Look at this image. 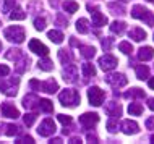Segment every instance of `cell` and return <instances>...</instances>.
I'll use <instances>...</instances> for the list:
<instances>
[{
  "instance_id": "1",
  "label": "cell",
  "mask_w": 154,
  "mask_h": 144,
  "mask_svg": "<svg viewBox=\"0 0 154 144\" xmlns=\"http://www.w3.org/2000/svg\"><path fill=\"white\" fill-rule=\"evenodd\" d=\"M59 100L65 107H76L80 104V94L76 89H65L59 94Z\"/></svg>"
},
{
  "instance_id": "2",
  "label": "cell",
  "mask_w": 154,
  "mask_h": 144,
  "mask_svg": "<svg viewBox=\"0 0 154 144\" xmlns=\"http://www.w3.org/2000/svg\"><path fill=\"white\" fill-rule=\"evenodd\" d=\"M131 16L136 18V20L144 21L146 24H149V26H154V15L148 10V8H144L143 5H135L133 7L131 8Z\"/></svg>"
},
{
  "instance_id": "3",
  "label": "cell",
  "mask_w": 154,
  "mask_h": 144,
  "mask_svg": "<svg viewBox=\"0 0 154 144\" xmlns=\"http://www.w3.org/2000/svg\"><path fill=\"white\" fill-rule=\"evenodd\" d=\"M3 36H5V39L11 40V42H16V44H21L24 40V38H26L24 29L21 26H10V28H7V29L3 31Z\"/></svg>"
},
{
  "instance_id": "4",
  "label": "cell",
  "mask_w": 154,
  "mask_h": 144,
  "mask_svg": "<svg viewBox=\"0 0 154 144\" xmlns=\"http://www.w3.org/2000/svg\"><path fill=\"white\" fill-rule=\"evenodd\" d=\"M88 99H89V104L91 105L99 107V105L104 104L106 92H104L101 88H97V86H93V88H89V91H88Z\"/></svg>"
},
{
  "instance_id": "5",
  "label": "cell",
  "mask_w": 154,
  "mask_h": 144,
  "mask_svg": "<svg viewBox=\"0 0 154 144\" xmlns=\"http://www.w3.org/2000/svg\"><path fill=\"white\" fill-rule=\"evenodd\" d=\"M18 83H20V78H11L8 81L0 80V91L10 97L16 96V92H18Z\"/></svg>"
},
{
  "instance_id": "6",
  "label": "cell",
  "mask_w": 154,
  "mask_h": 144,
  "mask_svg": "<svg viewBox=\"0 0 154 144\" xmlns=\"http://www.w3.org/2000/svg\"><path fill=\"white\" fill-rule=\"evenodd\" d=\"M106 83L110 84L114 89H119V88H123L128 81H127V78H125V75H122V73H112V75L106 76Z\"/></svg>"
},
{
  "instance_id": "7",
  "label": "cell",
  "mask_w": 154,
  "mask_h": 144,
  "mask_svg": "<svg viewBox=\"0 0 154 144\" xmlns=\"http://www.w3.org/2000/svg\"><path fill=\"white\" fill-rule=\"evenodd\" d=\"M55 130H57V126H55V123H54L52 118H45V120L39 125V128H37V133H39L41 136L47 138V136H51V134L55 133Z\"/></svg>"
},
{
  "instance_id": "8",
  "label": "cell",
  "mask_w": 154,
  "mask_h": 144,
  "mask_svg": "<svg viewBox=\"0 0 154 144\" xmlns=\"http://www.w3.org/2000/svg\"><path fill=\"white\" fill-rule=\"evenodd\" d=\"M99 65H101V68L104 70V71H112V70L119 65V62L114 55L106 53V55H102L101 58H99Z\"/></svg>"
},
{
  "instance_id": "9",
  "label": "cell",
  "mask_w": 154,
  "mask_h": 144,
  "mask_svg": "<svg viewBox=\"0 0 154 144\" xmlns=\"http://www.w3.org/2000/svg\"><path fill=\"white\" fill-rule=\"evenodd\" d=\"M97 122H99V115H97V113H89V112H86V113H83L81 117H80V125H81L85 130L93 128V125H96Z\"/></svg>"
},
{
  "instance_id": "10",
  "label": "cell",
  "mask_w": 154,
  "mask_h": 144,
  "mask_svg": "<svg viewBox=\"0 0 154 144\" xmlns=\"http://www.w3.org/2000/svg\"><path fill=\"white\" fill-rule=\"evenodd\" d=\"M0 112H2L3 117H7V118H18L20 117V112H18V109H16L15 105H11V104H8V102H3L2 105H0Z\"/></svg>"
},
{
  "instance_id": "11",
  "label": "cell",
  "mask_w": 154,
  "mask_h": 144,
  "mask_svg": "<svg viewBox=\"0 0 154 144\" xmlns=\"http://www.w3.org/2000/svg\"><path fill=\"white\" fill-rule=\"evenodd\" d=\"M29 50L37 53V55H41V57H45L49 53V49L45 47L41 40H37V39H31L29 40Z\"/></svg>"
},
{
  "instance_id": "12",
  "label": "cell",
  "mask_w": 154,
  "mask_h": 144,
  "mask_svg": "<svg viewBox=\"0 0 154 144\" xmlns=\"http://www.w3.org/2000/svg\"><path fill=\"white\" fill-rule=\"evenodd\" d=\"M76 73H78V68L75 67V65L72 63H68V65H65V68H63V80L65 81H68V83H73L75 81V78H76Z\"/></svg>"
},
{
  "instance_id": "13",
  "label": "cell",
  "mask_w": 154,
  "mask_h": 144,
  "mask_svg": "<svg viewBox=\"0 0 154 144\" xmlns=\"http://www.w3.org/2000/svg\"><path fill=\"white\" fill-rule=\"evenodd\" d=\"M39 89L44 92H47V94H54V92L59 91V84H57L55 80H47V81H44V83L39 84Z\"/></svg>"
},
{
  "instance_id": "14",
  "label": "cell",
  "mask_w": 154,
  "mask_h": 144,
  "mask_svg": "<svg viewBox=\"0 0 154 144\" xmlns=\"http://www.w3.org/2000/svg\"><path fill=\"white\" fill-rule=\"evenodd\" d=\"M138 130H140V126L136 122H131V120H123L122 122V131L125 134H136Z\"/></svg>"
},
{
  "instance_id": "15",
  "label": "cell",
  "mask_w": 154,
  "mask_h": 144,
  "mask_svg": "<svg viewBox=\"0 0 154 144\" xmlns=\"http://www.w3.org/2000/svg\"><path fill=\"white\" fill-rule=\"evenodd\" d=\"M106 113L109 115V117H122V107L120 104L117 102H109V104L106 105Z\"/></svg>"
},
{
  "instance_id": "16",
  "label": "cell",
  "mask_w": 154,
  "mask_h": 144,
  "mask_svg": "<svg viewBox=\"0 0 154 144\" xmlns=\"http://www.w3.org/2000/svg\"><path fill=\"white\" fill-rule=\"evenodd\" d=\"M37 105H39V97H37L36 94H28V96H24L23 107H26V109H37Z\"/></svg>"
},
{
  "instance_id": "17",
  "label": "cell",
  "mask_w": 154,
  "mask_h": 144,
  "mask_svg": "<svg viewBox=\"0 0 154 144\" xmlns=\"http://www.w3.org/2000/svg\"><path fill=\"white\" fill-rule=\"evenodd\" d=\"M128 36H130V39L136 40V42H141V40L146 39V32H144V29H141V28H131L130 32H128Z\"/></svg>"
},
{
  "instance_id": "18",
  "label": "cell",
  "mask_w": 154,
  "mask_h": 144,
  "mask_svg": "<svg viewBox=\"0 0 154 144\" xmlns=\"http://www.w3.org/2000/svg\"><path fill=\"white\" fill-rule=\"evenodd\" d=\"M152 57H154V49L149 47V46H144V47H141L140 50H138V58L143 60V62L151 60Z\"/></svg>"
},
{
  "instance_id": "19",
  "label": "cell",
  "mask_w": 154,
  "mask_h": 144,
  "mask_svg": "<svg viewBox=\"0 0 154 144\" xmlns=\"http://www.w3.org/2000/svg\"><path fill=\"white\" fill-rule=\"evenodd\" d=\"M93 24H94V26H97V28L106 26V24H107V18H106V15L99 13V11L93 13Z\"/></svg>"
},
{
  "instance_id": "20",
  "label": "cell",
  "mask_w": 154,
  "mask_h": 144,
  "mask_svg": "<svg viewBox=\"0 0 154 144\" xmlns=\"http://www.w3.org/2000/svg\"><path fill=\"white\" fill-rule=\"evenodd\" d=\"M37 107L45 113H52L54 112V104L49 100V99H39V105Z\"/></svg>"
},
{
  "instance_id": "21",
  "label": "cell",
  "mask_w": 154,
  "mask_h": 144,
  "mask_svg": "<svg viewBox=\"0 0 154 144\" xmlns=\"http://www.w3.org/2000/svg\"><path fill=\"white\" fill-rule=\"evenodd\" d=\"M47 36H49V39L52 40L54 44H62L63 42V34H62L60 31H57V29H52V31H49L47 32Z\"/></svg>"
},
{
  "instance_id": "22",
  "label": "cell",
  "mask_w": 154,
  "mask_h": 144,
  "mask_svg": "<svg viewBox=\"0 0 154 144\" xmlns=\"http://www.w3.org/2000/svg\"><path fill=\"white\" fill-rule=\"evenodd\" d=\"M76 29L78 32H81V34H88L89 32V21L86 18H81L76 21Z\"/></svg>"
},
{
  "instance_id": "23",
  "label": "cell",
  "mask_w": 154,
  "mask_h": 144,
  "mask_svg": "<svg viewBox=\"0 0 154 144\" xmlns=\"http://www.w3.org/2000/svg\"><path fill=\"white\" fill-rule=\"evenodd\" d=\"M125 28H127V24L123 21H114L110 24V31L114 32V34H119V36L125 32Z\"/></svg>"
},
{
  "instance_id": "24",
  "label": "cell",
  "mask_w": 154,
  "mask_h": 144,
  "mask_svg": "<svg viewBox=\"0 0 154 144\" xmlns=\"http://www.w3.org/2000/svg\"><path fill=\"white\" fill-rule=\"evenodd\" d=\"M136 78L138 80H148L149 78V68L146 65H138L136 67Z\"/></svg>"
},
{
  "instance_id": "25",
  "label": "cell",
  "mask_w": 154,
  "mask_h": 144,
  "mask_svg": "<svg viewBox=\"0 0 154 144\" xmlns=\"http://www.w3.org/2000/svg\"><path fill=\"white\" fill-rule=\"evenodd\" d=\"M80 52L85 58H93L96 55V49L93 46H80Z\"/></svg>"
},
{
  "instance_id": "26",
  "label": "cell",
  "mask_w": 154,
  "mask_h": 144,
  "mask_svg": "<svg viewBox=\"0 0 154 144\" xmlns=\"http://www.w3.org/2000/svg\"><path fill=\"white\" fill-rule=\"evenodd\" d=\"M59 60H60L63 65H68V63H72L73 57H72V53H70L68 50H65V49H60V50H59Z\"/></svg>"
},
{
  "instance_id": "27",
  "label": "cell",
  "mask_w": 154,
  "mask_h": 144,
  "mask_svg": "<svg viewBox=\"0 0 154 144\" xmlns=\"http://www.w3.org/2000/svg\"><path fill=\"white\" fill-rule=\"evenodd\" d=\"M81 70H83V75H85L86 78H93V76H96V68H94V65L93 63H83V67H81Z\"/></svg>"
},
{
  "instance_id": "28",
  "label": "cell",
  "mask_w": 154,
  "mask_h": 144,
  "mask_svg": "<svg viewBox=\"0 0 154 144\" xmlns=\"http://www.w3.org/2000/svg\"><path fill=\"white\" fill-rule=\"evenodd\" d=\"M37 65H39V68L44 70V71H52V70H54V63H52L51 58H47V55H45L42 60H39V63H37Z\"/></svg>"
},
{
  "instance_id": "29",
  "label": "cell",
  "mask_w": 154,
  "mask_h": 144,
  "mask_svg": "<svg viewBox=\"0 0 154 144\" xmlns=\"http://www.w3.org/2000/svg\"><path fill=\"white\" fill-rule=\"evenodd\" d=\"M63 8L66 13H76L78 8H80V5H78L76 2H72V0H66V2H63Z\"/></svg>"
},
{
  "instance_id": "30",
  "label": "cell",
  "mask_w": 154,
  "mask_h": 144,
  "mask_svg": "<svg viewBox=\"0 0 154 144\" xmlns=\"http://www.w3.org/2000/svg\"><path fill=\"white\" fill-rule=\"evenodd\" d=\"M5 57L8 60H20L23 57V52L20 50V49H10V50L5 53Z\"/></svg>"
},
{
  "instance_id": "31",
  "label": "cell",
  "mask_w": 154,
  "mask_h": 144,
  "mask_svg": "<svg viewBox=\"0 0 154 144\" xmlns=\"http://www.w3.org/2000/svg\"><path fill=\"white\" fill-rule=\"evenodd\" d=\"M109 10L114 15H125V5H123V3H110Z\"/></svg>"
},
{
  "instance_id": "32",
  "label": "cell",
  "mask_w": 154,
  "mask_h": 144,
  "mask_svg": "<svg viewBox=\"0 0 154 144\" xmlns=\"http://www.w3.org/2000/svg\"><path fill=\"white\" fill-rule=\"evenodd\" d=\"M128 112H130V115H135V117H140L141 113H143V105L141 104H130L128 105Z\"/></svg>"
},
{
  "instance_id": "33",
  "label": "cell",
  "mask_w": 154,
  "mask_h": 144,
  "mask_svg": "<svg viewBox=\"0 0 154 144\" xmlns=\"http://www.w3.org/2000/svg\"><path fill=\"white\" fill-rule=\"evenodd\" d=\"M28 67H29V58H28L26 55L21 57V62L18 63V67H16V73H24L28 70Z\"/></svg>"
},
{
  "instance_id": "34",
  "label": "cell",
  "mask_w": 154,
  "mask_h": 144,
  "mask_svg": "<svg viewBox=\"0 0 154 144\" xmlns=\"http://www.w3.org/2000/svg\"><path fill=\"white\" fill-rule=\"evenodd\" d=\"M10 18L13 20V21H15V20H18V21H21V20H24V18H26V13H24V11L21 10V8L18 7V8H13V11H11Z\"/></svg>"
},
{
  "instance_id": "35",
  "label": "cell",
  "mask_w": 154,
  "mask_h": 144,
  "mask_svg": "<svg viewBox=\"0 0 154 144\" xmlns=\"http://www.w3.org/2000/svg\"><path fill=\"white\" fill-rule=\"evenodd\" d=\"M107 130H109L110 133L119 131V118L117 117H110L109 118V122H107Z\"/></svg>"
},
{
  "instance_id": "36",
  "label": "cell",
  "mask_w": 154,
  "mask_h": 144,
  "mask_svg": "<svg viewBox=\"0 0 154 144\" xmlns=\"http://www.w3.org/2000/svg\"><path fill=\"white\" fill-rule=\"evenodd\" d=\"M125 97H136V99H141V97H144V91H143V89H140V88H133L130 92L125 94Z\"/></svg>"
},
{
  "instance_id": "37",
  "label": "cell",
  "mask_w": 154,
  "mask_h": 144,
  "mask_svg": "<svg viewBox=\"0 0 154 144\" xmlns=\"http://www.w3.org/2000/svg\"><path fill=\"white\" fill-rule=\"evenodd\" d=\"M20 131H21V128H20V126H16V125H7L5 134H7V136H15V134L20 133Z\"/></svg>"
},
{
  "instance_id": "38",
  "label": "cell",
  "mask_w": 154,
  "mask_h": 144,
  "mask_svg": "<svg viewBox=\"0 0 154 144\" xmlns=\"http://www.w3.org/2000/svg\"><path fill=\"white\" fill-rule=\"evenodd\" d=\"M119 49H120V52L127 53V55H130V53L133 52V47H131L130 42H120L119 44Z\"/></svg>"
},
{
  "instance_id": "39",
  "label": "cell",
  "mask_w": 154,
  "mask_h": 144,
  "mask_svg": "<svg viewBox=\"0 0 154 144\" xmlns=\"http://www.w3.org/2000/svg\"><path fill=\"white\" fill-rule=\"evenodd\" d=\"M112 46H114V39H112V38H104L102 39V49L106 52H109L112 49Z\"/></svg>"
},
{
  "instance_id": "40",
  "label": "cell",
  "mask_w": 154,
  "mask_h": 144,
  "mask_svg": "<svg viewBox=\"0 0 154 144\" xmlns=\"http://www.w3.org/2000/svg\"><path fill=\"white\" fill-rule=\"evenodd\" d=\"M34 28L37 31H44L45 29V18H36L34 20Z\"/></svg>"
},
{
  "instance_id": "41",
  "label": "cell",
  "mask_w": 154,
  "mask_h": 144,
  "mask_svg": "<svg viewBox=\"0 0 154 144\" xmlns=\"http://www.w3.org/2000/svg\"><path fill=\"white\" fill-rule=\"evenodd\" d=\"M37 115L36 113H26L24 115V123H26V126H32V123L36 122Z\"/></svg>"
},
{
  "instance_id": "42",
  "label": "cell",
  "mask_w": 154,
  "mask_h": 144,
  "mask_svg": "<svg viewBox=\"0 0 154 144\" xmlns=\"http://www.w3.org/2000/svg\"><path fill=\"white\" fill-rule=\"evenodd\" d=\"M57 118H59V122H60V123H63L65 126H66V125H72V122H73L70 115H63V113H60Z\"/></svg>"
},
{
  "instance_id": "43",
  "label": "cell",
  "mask_w": 154,
  "mask_h": 144,
  "mask_svg": "<svg viewBox=\"0 0 154 144\" xmlns=\"http://www.w3.org/2000/svg\"><path fill=\"white\" fill-rule=\"evenodd\" d=\"M15 5H16L15 0H5V5H3V11H5V13L11 11V10L15 8Z\"/></svg>"
},
{
  "instance_id": "44",
  "label": "cell",
  "mask_w": 154,
  "mask_h": 144,
  "mask_svg": "<svg viewBox=\"0 0 154 144\" xmlns=\"http://www.w3.org/2000/svg\"><path fill=\"white\" fill-rule=\"evenodd\" d=\"M16 142H18V144H24V142H28V144H32V142H34V139H32L31 136H23L21 139H18Z\"/></svg>"
},
{
  "instance_id": "45",
  "label": "cell",
  "mask_w": 154,
  "mask_h": 144,
  "mask_svg": "<svg viewBox=\"0 0 154 144\" xmlns=\"http://www.w3.org/2000/svg\"><path fill=\"white\" fill-rule=\"evenodd\" d=\"M57 23H59L60 26H68V20L63 18L62 15H57Z\"/></svg>"
},
{
  "instance_id": "46",
  "label": "cell",
  "mask_w": 154,
  "mask_h": 144,
  "mask_svg": "<svg viewBox=\"0 0 154 144\" xmlns=\"http://www.w3.org/2000/svg\"><path fill=\"white\" fill-rule=\"evenodd\" d=\"M10 75V68L7 65H0V76H7Z\"/></svg>"
},
{
  "instance_id": "47",
  "label": "cell",
  "mask_w": 154,
  "mask_h": 144,
  "mask_svg": "<svg viewBox=\"0 0 154 144\" xmlns=\"http://www.w3.org/2000/svg\"><path fill=\"white\" fill-rule=\"evenodd\" d=\"M144 125H146V128H148V130H154V117H149Z\"/></svg>"
},
{
  "instance_id": "48",
  "label": "cell",
  "mask_w": 154,
  "mask_h": 144,
  "mask_svg": "<svg viewBox=\"0 0 154 144\" xmlns=\"http://www.w3.org/2000/svg\"><path fill=\"white\" fill-rule=\"evenodd\" d=\"M86 139H88L89 142H97V141H99L97 136H96V134H93V133H88V136H86Z\"/></svg>"
},
{
  "instance_id": "49",
  "label": "cell",
  "mask_w": 154,
  "mask_h": 144,
  "mask_svg": "<svg viewBox=\"0 0 154 144\" xmlns=\"http://www.w3.org/2000/svg\"><path fill=\"white\" fill-rule=\"evenodd\" d=\"M39 84H41V83H39L37 80H31V81H29V86H31L32 89H39Z\"/></svg>"
},
{
  "instance_id": "50",
  "label": "cell",
  "mask_w": 154,
  "mask_h": 144,
  "mask_svg": "<svg viewBox=\"0 0 154 144\" xmlns=\"http://www.w3.org/2000/svg\"><path fill=\"white\" fill-rule=\"evenodd\" d=\"M148 107H149V109H151L152 112H154V97H151V99H148Z\"/></svg>"
},
{
  "instance_id": "51",
  "label": "cell",
  "mask_w": 154,
  "mask_h": 144,
  "mask_svg": "<svg viewBox=\"0 0 154 144\" xmlns=\"http://www.w3.org/2000/svg\"><path fill=\"white\" fill-rule=\"evenodd\" d=\"M70 142H72V144H76V142H81V138H76V136H75V138H72V139H70Z\"/></svg>"
},
{
  "instance_id": "52",
  "label": "cell",
  "mask_w": 154,
  "mask_h": 144,
  "mask_svg": "<svg viewBox=\"0 0 154 144\" xmlns=\"http://www.w3.org/2000/svg\"><path fill=\"white\" fill-rule=\"evenodd\" d=\"M148 86L151 89H154V78H149V80H148Z\"/></svg>"
},
{
  "instance_id": "53",
  "label": "cell",
  "mask_w": 154,
  "mask_h": 144,
  "mask_svg": "<svg viewBox=\"0 0 154 144\" xmlns=\"http://www.w3.org/2000/svg\"><path fill=\"white\" fill-rule=\"evenodd\" d=\"M51 142H52V144H54V142L59 144V142H62V139H60V138H55V139H51Z\"/></svg>"
},
{
  "instance_id": "54",
  "label": "cell",
  "mask_w": 154,
  "mask_h": 144,
  "mask_svg": "<svg viewBox=\"0 0 154 144\" xmlns=\"http://www.w3.org/2000/svg\"><path fill=\"white\" fill-rule=\"evenodd\" d=\"M51 5L52 7H57V0H51Z\"/></svg>"
},
{
  "instance_id": "55",
  "label": "cell",
  "mask_w": 154,
  "mask_h": 144,
  "mask_svg": "<svg viewBox=\"0 0 154 144\" xmlns=\"http://www.w3.org/2000/svg\"><path fill=\"white\" fill-rule=\"evenodd\" d=\"M151 141H152V142H154V134H152V136H151Z\"/></svg>"
},
{
  "instance_id": "56",
  "label": "cell",
  "mask_w": 154,
  "mask_h": 144,
  "mask_svg": "<svg viewBox=\"0 0 154 144\" xmlns=\"http://www.w3.org/2000/svg\"><path fill=\"white\" fill-rule=\"evenodd\" d=\"M0 50H2V42H0Z\"/></svg>"
},
{
  "instance_id": "57",
  "label": "cell",
  "mask_w": 154,
  "mask_h": 144,
  "mask_svg": "<svg viewBox=\"0 0 154 144\" xmlns=\"http://www.w3.org/2000/svg\"><path fill=\"white\" fill-rule=\"evenodd\" d=\"M0 26H2V21H0Z\"/></svg>"
}]
</instances>
